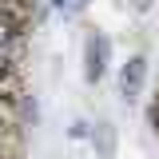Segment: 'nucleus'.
<instances>
[{
    "label": "nucleus",
    "instance_id": "1",
    "mask_svg": "<svg viewBox=\"0 0 159 159\" xmlns=\"http://www.w3.org/2000/svg\"><path fill=\"white\" fill-rule=\"evenodd\" d=\"M107 64H111V40L103 32H88V40H84V80L99 84Z\"/></svg>",
    "mask_w": 159,
    "mask_h": 159
},
{
    "label": "nucleus",
    "instance_id": "2",
    "mask_svg": "<svg viewBox=\"0 0 159 159\" xmlns=\"http://www.w3.org/2000/svg\"><path fill=\"white\" fill-rule=\"evenodd\" d=\"M143 84H147V56H143V52H135V56L119 68V96L131 103V99H139Z\"/></svg>",
    "mask_w": 159,
    "mask_h": 159
},
{
    "label": "nucleus",
    "instance_id": "3",
    "mask_svg": "<svg viewBox=\"0 0 159 159\" xmlns=\"http://www.w3.org/2000/svg\"><path fill=\"white\" fill-rule=\"evenodd\" d=\"M92 139V147H96V159H116V127L107 123V119H99L96 127L88 131Z\"/></svg>",
    "mask_w": 159,
    "mask_h": 159
},
{
    "label": "nucleus",
    "instance_id": "4",
    "mask_svg": "<svg viewBox=\"0 0 159 159\" xmlns=\"http://www.w3.org/2000/svg\"><path fill=\"white\" fill-rule=\"evenodd\" d=\"M20 28H24V24H20L16 16H8V12H0V48H4V44H12V40L20 36Z\"/></svg>",
    "mask_w": 159,
    "mask_h": 159
},
{
    "label": "nucleus",
    "instance_id": "5",
    "mask_svg": "<svg viewBox=\"0 0 159 159\" xmlns=\"http://www.w3.org/2000/svg\"><path fill=\"white\" fill-rule=\"evenodd\" d=\"M88 131H92V123H88V119H76V123L68 127V135H72V139H88Z\"/></svg>",
    "mask_w": 159,
    "mask_h": 159
},
{
    "label": "nucleus",
    "instance_id": "6",
    "mask_svg": "<svg viewBox=\"0 0 159 159\" xmlns=\"http://www.w3.org/2000/svg\"><path fill=\"white\" fill-rule=\"evenodd\" d=\"M0 159H16V143H12V135L0 139Z\"/></svg>",
    "mask_w": 159,
    "mask_h": 159
},
{
    "label": "nucleus",
    "instance_id": "7",
    "mask_svg": "<svg viewBox=\"0 0 159 159\" xmlns=\"http://www.w3.org/2000/svg\"><path fill=\"white\" fill-rule=\"evenodd\" d=\"M88 8V0H72V12H84Z\"/></svg>",
    "mask_w": 159,
    "mask_h": 159
},
{
    "label": "nucleus",
    "instance_id": "8",
    "mask_svg": "<svg viewBox=\"0 0 159 159\" xmlns=\"http://www.w3.org/2000/svg\"><path fill=\"white\" fill-rule=\"evenodd\" d=\"M52 8H72V0H52Z\"/></svg>",
    "mask_w": 159,
    "mask_h": 159
}]
</instances>
